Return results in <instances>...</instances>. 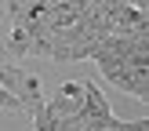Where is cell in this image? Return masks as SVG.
I'll return each instance as SVG.
<instances>
[{"mask_svg": "<svg viewBox=\"0 0 149 131\" xmlns=\"http://www.w3.org/2000/svg\"><path fill=\"white\" fill-rule=\"evenodd\" d=\"M0 91H7L15 102H18L22 113L33 116L36 109L44 106V87H40V77L36 73H26L22 66H0Z\"/></svg>", "mask_w": 149, "mask_h": 131, "instance_id": "obj_1", "label": "cell"}, {"mask_svg": "<svg viewBox=\"0 0 149 131\" xmlns=\"http://www.w3.org/2000/svg\"><path fill=\"white\" fill-rule=\"evenodd\" d=\"M29 44H33V36H29L22 26H15L4 47H7V55H15V58H26V55H29Z\"/></svg>", "mask_w": 149, "mask_h": 131, "instance_id": "obj_2", "label": "cell"}]
</instances>
